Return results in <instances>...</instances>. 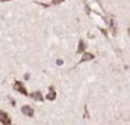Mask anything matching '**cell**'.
<instances>
[{
  "label": "cell",
  "instance_id": "7a4b0ae2",
  "mask_svg": "<svg viewBox=\"0 0 130 125\" xmlns=\"http://www.w3.org/2000/svg\"><path fill=\"white\" fill-rule=\"evenodd\" d=\"M21 112H23L25 117H34V108H32L31 105H23Z\"/></svg>",
  "mask_w": 130,
  "mask_h": 125
},
{
  "label": "cell",
  "instance_id": "277c9868",
  "mask_svg": "<svg viewBox=\"0 0 130 125\" xmlns=\"http://www.w3.org/2000/svg\"><path fill=\"white\" fill-rule=\"evenodd\" d=\"M29 96H31V98L35 100V101H43V96H42L41 91H34V93H31Z\"/></svg>",
  "mask_w": 130,
  "mask_h": 125
},
{
  "label": "cell",
  "instance_id": "9c48e42d",
  "mask_svg": "<svg viewBox=\"0 0 130 125\" xmlns=\"http://www.w3.org/2000/svg\"><path fill=\"white\" fill-rule=\"evenodd\" d=\"M129 34H130V30H129Z\"/></svg>",
  "mask_w": 130,
  "mask_h": 125
},
{
  "label": "cell",
  "instance_id": "3957f363",
  "mask_svg": "<svg viewBox=\"0 0 130 125\" xmlns=\"http://www.w3.org/2000/svg\"><path fill=\"white\" fill-rule=\"evenodd\" d=\"M14 90H17V91H20L21 94H24V96H28V93H27V90H25V87H24L23 84H21L20 82H17L14 84Z\"/></svg>",
  "mask_w": 130,
  "mask_h": 125
},
{
  "label": "cell",
  "instance_id": "5b68a950",
  "mask_svg": "<svg viewBox=\"0 0 130 125\" xmlns=\"http://www.w3.org/2000/svg\"><path fill=\"white\" fill-rule=\"evenodd\" d=\"M92 59H94V55L91 52H84L83 54V58H81L83 62H88V60H92Z\"/></svg>",
  "mask_w": 130,
  "mask_h": 125
},
{
  "label": "cell",
  "instance_id": "52a82bcc",
  "mask_svg": "<svg viewBox=\"0 0 130 125\" xmlns=\"http://www.w3.org/2000/svg\"><path fill=\"white\" fill-rule=\"evenodd\" d=\"M84 49H85V44H84V41H83V40H80V42H78V49H77V52H78V54H83V52H84Z\"/></svg>",
  "mask_w": 130,
  "mask_h": 125
},
{
  "label": "cell",
  "instance_id": "8992f818",
  "mask_svg": "<svg viewBox=\"0 0 130 125\" xmlns=\"http://www.w3.org/2000/svg\"><path fill=\"white\" fill-rule=\"evenodd\" d=\"M46 98H48V100H51V101H53V100L56 98V93H55V89H53V87H51V89H49V94L46 96Z\"/></svg>",
  "mask_w": 130,
  "mask_h": 125
},
{
  "label": "cell",
  "instance_id": "ba28073f",
  "mask_svg": "<svg viewBox=\"0 0 130 125\" xmlns=\"http://www.w3.org/2000/svg\"><path fill=\"white\" fill-rule=\"evenodd\" d=\"M57 65H63V60L62 59H57Z\"/></svg>",
  "mask_w": 130,
  "mask_h": 125
},
{
  "label": "cell",
  "instance_id": "6da1fadb",
  "mask_svg": "<svg viewBox=\"0 0 130 125\" xmlns=\"http://www.w3.org/2000/svg\"><path fill=\"white\" fill-rule=\"evenodd\" d=\"M0 122L3 125H11V118L7 115V112L0 110Z\"/></svg>",
  "mask_w": 130,
  "mask_h": 125
}]
</instances>
